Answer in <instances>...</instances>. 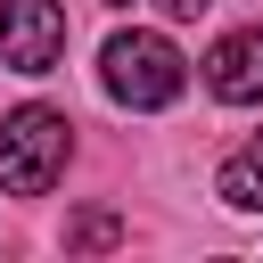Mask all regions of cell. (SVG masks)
<instances>
[{
  "label": "cell",
  "instance_id": "5",
  "mask_svg": "<svg viewBox=\"0 0 263 263\" xmlns=\"http://www.w3.org/2000/svg\"><path fill=\"white\" fill-rule=\"evenodd\" d=\"M222 205H238V214H263V140H247V148L222 164Z\"/></svg>",
  "mask_w": 263,
  "mask_h": 263
},
{
  "label": "cell",
  "instance_id": "8",
  "mask_svg": "<svg viewBox=\"0 0 263 263\" xmlns=\"http://www.w3.org/2000/svg\"><path fill=\"white\" fill-rule=\"evenodd\" d=\"M115 8H123V0H115Z\"/></svg>",
  "mask_w": 263,
  "mask_h": 263
},
{
  "label": "cell",
  "instance_id": "1",
  "mask_svg": "<svg viewBox=\"0 0 263 263\" xmlns=\"http://www.w3.org/2000/svg\"><path fill=\"white\" fill-rule=\"evenodd\" d=\"M66 148H74V123L58 107L0 115V189L8 197H49V181L66 173Z\"/></svg>",
  "mask_w": 263,
  "mask_h": 263
},
{
  "label": "cell",
  "instance_id": "6",
  "mask_svg": "<svg viewBox=\"0 0 263 263\" xmlns=\"http://www.w3.org/2000/svg\"><path fill=\"white\" fill-rule=\"evenodd\" d=\"M115 238H123V214H115V205H90V214L66 222V247H74V255H99V247H115Z\"/></svg>",
  "mask_w": 263,
  "mask_h": 263
},
{
  "label": "cell",
  "instance_id": "4",
  "mask_svg": "<svg viewBox=\"0 0 263 263\" xmlns=\"http://www.w3.org/2000/svg\"><path fill=\"white\" fill-rule=\"evenodd\" d=\"M205 90L222 107H263V25H238L205 49Z\"/></svg>",
  "mask_w": 263,
  "mask_h": 263
},
{
  "label": "cell",
  "instance_id": "7",
  "mask_svg": "<svg viewBox=\"0 0 263 263\" xmlns=\"http://www.w3.org/2000/svg\"><path fill=\"white\" fill-rule=\"evenodd\" d=\"M156 8H164V16H205L214 0H156Z\"/></svg>",
  "mask_w": 263,
  "mask_h": 263
},
{
  "label": "cell",
  "instance_id": "3",
  "mask_svg": "<svg viewBox=\"0 0 263 263\" xmlns=\"http://www.w3.org/2000/svg\"><path fill=\"white\" fill-rule=\"evenodd\" d=\"M58 58H66V8L58 0H8L0 8V66L49 74Z\"/></svg>",
  "mask_w": 263,
  "mask_h": 263
},
{
  "label": "cell",
  "instance_id": "2",
  "mask_svg": "<svg viewBox=\"0 0 263 263\" xmlns=\"http://www.w3.org/2000/svg\"><path fill=\"white\" fill-rule=\"evenodd\" d=\"M181 82H189V66L164 33H115L107 41V90L123 107H173Z\"/></svg>",
  "mask_w": 263,
  "mask_h": 263
}]
</instances>
